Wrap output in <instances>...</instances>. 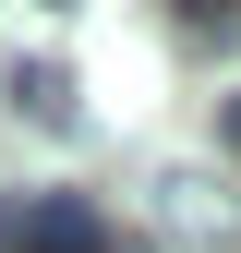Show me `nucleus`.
Masks as SVG:
<instances>
[{
    "mask_svg": "<svg viewBox=\"0 0 241 253\" xmlns=\"http://www.w3.org/2000/svg\"><path fill=\"white\" fill-rule=\"evenodd\" d=\"M217 121H229V145H241V97H229V109H217Z\"/></svg>",
    "mask_w": 241,
    "mask_h": 253,
    "instance_id": "nucleus-4",
    "label": "nucleus"
},
{
    "mask_svg": "<svg viewBox=\"0 0 241 253\" xmlns=\"http://www.w3.org/2000/svg\"><path fill=\"white\" fill-rule=\"evenodd\" d=\"M145 217H157V241H181V253H229L241 241V193L205 157H169V169L145 181Z\"/></svg>",
    "mask_w": 241,
    "mask_h": 253,
    "instance_id": "nucleus-1",
    "label": "nucleus"
},
{
    "mask_svg": "<svg viewBox=\"0 0 241 253\" xmlns=\"http://www.w3.org/2000/svg\"><path fill=\"white\" fill-rule=\"evenodd\" d=\"M0 97H12L24 121H37V133H84V97H73V60H12V84H0Z\"/></svg>",
    "mask_w": 241,
    "mask_h": 253,
    "instance_id": "nucleus-3",
    "label": "nucleus"
},
{
    "mask_svg": "<svg viewBox=\"0 0 241 253\" xmlns=\"http://www.w3.org/2000/svg\"><path fill=\"white\" fill-rule=\"evenodd\" d=\"M12 253H109V217L84 205V193H12Z\"/></svg>",
    "mask_w": 241,
    "mask_h": 253,
    "instance_id": "nucleus-2",
    "label": "nucleus"
}]
</instances>
